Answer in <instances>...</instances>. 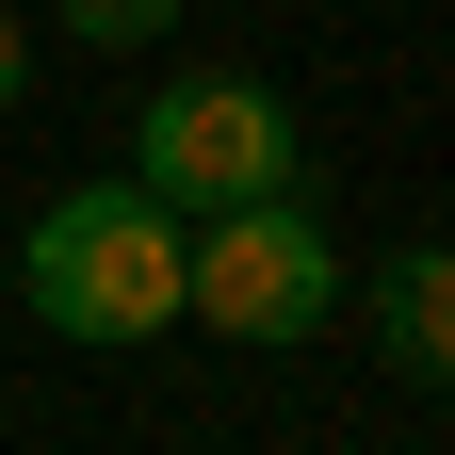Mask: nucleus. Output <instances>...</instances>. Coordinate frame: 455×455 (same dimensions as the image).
<instances>
[{
	"label": "nucleus",
	"instance_id": "1",
	"mask_svg": "<svg viewBox=\"0 0 455 455\" xmlns=\"http://www.w3.org/2000/svg\"><path fill=\"white\" fill-rule=\"evenodd\" d=\"M17 293H33V325H66V341H147V325H180V228H163V196H147V180L49 196L33 244H17Z\"/></svg>",
	"mask_w": 455,
	"mask_h": 455
},
{
	"label": "nucleus",
	"instance_id": "4",
	"mask_svg": "<svg viewBox=\"0 0 455 455\" xmlns=\"http://www.w3.org/2000/svg\"><path fill=\"white\" fill-rule=\"evenodd\" d=\"M374 358L407 390H455V244H407L374 276Z\"/></svg>",
	"mask_w": 455,
	"mask_h": 455
},
{
	"label": "nucleus",
	"instance_id": "6",
	"mask_svg": "<svg viewBox=\"0 0 455 455\" xmlns=\"http://www.w3.org/2000/svg\"><path fill=\"white\" fill-rule=\"evenodd\" d=\"M0 98H17V17H0Z\"/></svg>",
	"mask_w": 455,
	"mask_h": 455
},
{
	"label": "nucleus",
	"instance_id": "2",
	"mask_svg": "<svg viewBox=\"0 0 455 455\" xmlns=\"http://www.w3.org/2000/svg\"><path fill=\"white\" fill-rule=\"evenodd\" d=\"M325 293H341V260H325V228L293 196H244V212H212L180 244V309L228 325V341H309Z\"/></svg>",
	"mask_w": 455,
	"mask_h": 455
},
{
	"label": "nucleus",
	"instance_id": "3",
	"mask_svg": "<svg viewBox=\"0 0 455 455\" xmlns=\"http://www.w3.org/2000/svg\"><path fill=\"white\" fill-rule=\"evenodd\" d=\"M131 180L163 212H244V196H293V114L276 82H163L147 98V163Z\"/></svg>",
	"mask_w": 455,
	"mask_h": 455
},
{
	"label": "nucleus",
	"instance_id": "5",
	"mask_svg": "<svg viewBox=\"0 0 455 455\" xmlns=\"http://www.w3.org/2000/svg\"><path fill=\"white\" fill-rule=\"evenodd\" d=\"M163 17H180V0H66V33H82V49H147Z\"/></svg>",
	"mask_w": 455,
	"mask_h": 455
}]
</instances>
